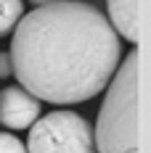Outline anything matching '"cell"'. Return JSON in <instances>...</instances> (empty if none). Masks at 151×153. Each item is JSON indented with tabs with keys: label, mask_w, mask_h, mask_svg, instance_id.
Segmentation results:
<instances>
[{
	"label": "cell",
	"mask_w": 151,
	"mask_h": 153,
	"mask_svg": "<svg viewBox=\"0 0 151 153\" xmlns=\"http://www.w3.org/2000/svg\"><path fill=\"white\" fill-rule=\"evenodd\" d=\"M8 74H11V58L8 53H0V79H5Z\"/></svg>",
	"instance_id": "ba28073f"
},
{
	"label": "cell",
	"mask_w": 151,
	"mask_h": 153,
	"mask_svg": "<svg viewBox=\"0 0 151 153\" xmlns=\"http://www.w3.org/2000/svg\"><path fill=\"white\" fill-rule=\"evenodd\" d=\"M21 16H24V0H0V37H5L14 29Z\"/></svg>",
	"instance_id": "8992f818"
},
{
	"label": "cell",
	"mask_w": 151,
	"mask_h": 153,
	"mask_svg": "<svg viewBox=\"0 0 151 153\" xmlns=\"http://www.w3.org/2000/svg\"><path fill=\"white\" fill-rule=\"evenodd\" d=\"M35 5H50V3H61V0H29Z\"/></svg>",
	"instance_id": "9c48e42d"
},
{
	"label": "cell",
	"mask_w": 151,
	"mask_h": 153,
	"mask_svg": "<svg viewBox=\"0 0 151 153\" xmlns=\"http://www.w3.org/2000/svg\"><path fill=\"white\" fill-rule=\"evenodd\" d=\"M135 153H138V151H135Z\"/></svg>",
	"instance_id": "30bf717a"
},
{
	"label": "cell",
	"mask_w": 151,
	"mask_h": 153,
	"mask_svg": "<svg viewBox=\"0 0 151 153\" xmlns=\"http://www.w3.org/2000/svg\"><path fill=\"white\" fill-rule=\"evenodd\" d=\"M109 5V24L127 42H140V24H138V0H106Z\"/></svg>",
	"instance_id": "5b68a950"
},
{
	"label": "cell",
	"mask_w": 151,
	"mask_h": 153,
	"mask_svg": "<svg viewBox=\"0 0 151 153\" xmlns=\"http://www.w3.org/2000/svg\"><path fill=\"white\" fill-rule=\"evenodd\" d=\"M27 153H95L93 129L74 111H50L29 127Z\"/></svg>",
	"instance_id": "3957f363"
},
{
	"label": "cell",
	"mask_w": 151,
	"mask_h": 153,
	"mask_svg": "<svg viewBox=\"0 0 151 153\" xmlns=\"http://www.w3.org/2000/svg\"><path fill=\"white\" fill-rule=\"evenodd\" d=\"M40 119V100L19 85L0 90V124L8 129H24Z\"/></svg>",
	"instance_id": "277c9868"
},
{
	"label": "cell",
	"mask_w": 151,
	"mask_h": 153,
	"mask_svg": "<svg viewBox=\"0 0 151 153\" xmlns=\"http://www.w3.org/2000/svg\"><path fill=\"white\" fill-rule=\"evenodd\" d=\"M8 58L11 74L32 98L72 106L106 90L122 42L95 5L61 0L19 19Z\"/></svg>",
	"instance_id": "6da1fadb"
},
{
	"label": "cell",
	"mask_w": 151,
	"mask_h": 153,
	"mask_svg": "<svg viewBox=\"0 0 151 153\" xmlns=\"http://www.w3.org/2000/svg\"><path fill=\"white\" fill-rule=\"evenodd\" d=\"M0 153H27L24 143L11 135V132H0Z\"/></svg>",
	"instance_id": "52a82bcc"
},
{
	"label": "cell",
	"mask_w": 151,
	"mask_h": 153,
	"mask_svg": "<svg viewBox=\"0 0 151 153\" xmlns=\"http://www.w3.org/2000/svg\"><path fill=\"white\" fill-rule=\"evenodd\" d=\"M106 98L98 111L93 145L98 153L138 151V50L117 66L106 85Z\"/></svg>",
	"instance_id": "7a4b0ae2"
}]
</instances>
